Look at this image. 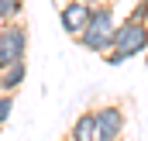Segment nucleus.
Returning <instances> with one entry per match:
<instances>
[{"label":"nucleus","mask_w":148,"mask_h":141,"mask_svg":"<svg viewBox=\"0 0 148 141\" xmlns=\"http://www.w3.org/2000/svg\"><path fill=\"white\" fill-rule=\"evenodd\" d=\"M28 24L24 21H7L0 24V69H7L10 62H24L28 59Z\"/></svg>","instance_id":"1"},{"label":"nucleus","mask_w":148,"mask_h":141,"mask_svg":"<svg viewBox=\"0 0 148 141\" xmlns=\"http://www.w3.org/2000/svg\"><path fill=\"white\" fill-rule=\"evenodd\" d=\"M110 48H114V52H124L127 59H138L141 52H148V24H145V21H134V17L117 21Z\"/></svg>","instance_id":"2"},{"label":"nucleus","mask_w":148,"mask_h":141,"mask_svg":"<svg viewBox=\"0 0 148 141\" xmlns=\"http://www.w3.org/2000/svg\"><path fill=\"white\" fill-rule=\"evenodd\" d=\"M127 131V114L117 103H103L97 110V141H117Z\"/></svg>","instance_id":"3"},{"label":"nucleus","mask_w":148,"mask_h":141,"mask_svg":"<svg viewBox=\"0 0 148 141\" xmlns=\"http://www.w3.org/2000/svg\"><path fill=\"white\" fill-rule=\"evenodd\" d=\"M86 21H90V3H83V0H66V3L59 7V24H62L66 35L76 38L86 28Z\"/></svg>","instance_id":"4"},{"label":"nucleus","mask_w":148,"mask_h":141,"mask_svg":"<svg viewBox=\"0 0 148 141\" xmlns=\"http://www.w3.org/2000/svg\"><path fill=\"white\" fill-rule=\"evenodd\" d=\"M114 28H117V14H114V3H97L90 7V21L83 31H93V35L114 38Z\"/></svg>","instance_id":"5"},{"label":"nucleus","mask_w":148,"mask_h":141,"mask_svg":"<svg viewBox=\"0 0 148 141\" xmlns=\"http://www.w3.org/2000/svg\"><path fill=\"white\" fill-rule=\"evenodd\" d=\"M24 83H28V59L10 62L7 69H0V93H17Z\"/></svg>","instance_id":"6"},{"label":"nucleus","mask_w":148,"mask_h":141,"mask_svg":"<svg viewBox=\"0 0 148 141\" xmlns=\"http://www.w3.org/2000/svg\"><path fill=\"white\" fill-rule=\"evenodd\" d=\"M69 141H97V110H83L73 120Z\"/></svg>","instance_id":"7"},{"label":"nucleus","mask_w":148,"mask_h":141,"mask_svg":"<svg viewBox=\"0 0 148 141\" xmlns=\"http://www.w3.org/2000/svg\"><path fill=\"white\" fill-rule=\"evenodd\" d=\"M24 17V0H0V24L21 21Z\"/></svg>","instance_id":"8"},{"label":"nucleus","mask_w":148,"mask_h":141,"mask_svg":"<svg viewBox=\"0 0 148 141\" xmlns=\"http://www.w3.org/2000/svg\"><path fill=\"white\" fill-rule=\"evenodd\" d=\"M10 114H14V93H0V127L10 120Z\"/></svg>","instance_id":"9"},{"label":"nucleus","mask_w":148,"mask_h":141,"mask_svg":"<svg viewBox=\"0 0 148 141\" xmlns=\"http://www.w3.org/2000/svg\"><path fill=\"white\" fill-rule=\"evenodd\" d=\"M127 17H134V21H145V24H148V0H138V3L131 7V14H127Z\"/></svg>","instance_id":"10"},{"label":"nucleus","mask_w":148,"mask_h":141,"mask_svg":"<svg viewBox=\"0 0 148 141\" xmlns=\"http://www.w3.org/2000/svg\"><path fill=\"white\" fill-rule=\"evenodd\" d=\"M103 59H107V66H124V62H131V59H127V55H124V52H107V55H103Z\"/></svg>","instance_id":"11"},{"label":"nucleus","mask_w":148,"mask_h":141,"mask_svg":"<svg viewBox=\"0 0 148 141\" xmlns=\"http://www.w3.org/2000/svg\"><path fill=\"white\" fill-rule=\"evenodd\" d=\"M83 3H90V7H97V3H110V0H83Z\"/></svg>","instance_id":"12"},{"label":"nucleus","mask_w":148,"mask_h":141,"mask_svg":"<svg viewBox=\"0 0 148 141\" xmlns=\"http://www.w3.org/2000/svg\"><path fill=\"white\" fill-rule=\"evenodd\" d=\"M117 141H127V138H117Z\"/></svg>","instance_id":"13"},{"label":"nucleus","mask_w":148,"mask_h":141,"mask_svg":"<svg viewBox=\"0 0 148 141\" xmlns=\"http://www.w3.org/2000/svg\"><path fill=\"white\" fill-rule=\"evenodd\" d=\"M0 131H3V127H0Z\"/></svg>","instance_id":"14"},{"label":"nucleus","mask_w":148,"mask_h":141,"mask_svg":"<svg viewBox=\"0 0 148 141\" xmlns=\"http://www.w3.org/2000/svg\"><path fill=\"white\" fill-rule=\"evenodd\" d=\"M66 141H69V138H66Z\"/></svg>","instance_id":"15"}]
</instances>
